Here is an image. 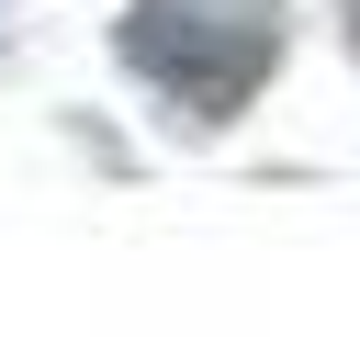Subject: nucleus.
I'll list each match as a JSON object with an SVG mask.
<instances>
[{
    "label": "nucleus",
    "mask_w": 360,
    "mask_h": 360,
    "mask_svg": "<svg viewBox=\"0 0 360 360\" xmlns=\"http://www.w3.org/2000/svg\"><path fill=\"white\" fill-rule=\"evenodd\" d=\"M112 56L169 101V124H225L281 56V0H124Z\"/></svg>",
    "instance_id": "f257e3e1"
},
{
    "label": "nucleus",
    "mask_w": 360,
    "mask_h": 360,
    "mask_svg": "<svg viewBox=\"0 0 360 360\" xmlns=\"http://www.w3.org/2000/svg\"><path fill=\"white\" fill-rule=\"evenodd\" d=\"M0 45H11V0H0Z\"/></svg>",
    "instance_id": "f03ea898"
},
{
    "label": "nucleus",
    "mask_w": 360,
    "mask_h": 360,
    "mask_svg": "<svg viewBox=\"0 0 360 360\" xmlns=\"http://www.w3.org/2000/svg\"><path fill=\"white\" fill-rule=\"evenodd\" d=\"M349 45H360V0H349Z\"/></svg>",
    "instance_id": "7ed1b4c3"
}]
</instances>
